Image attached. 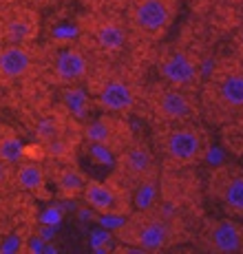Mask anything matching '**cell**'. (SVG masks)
I'll return each instance as SVG.
<instances>
[{
    "label": "cell",
    "mask_w": 243,
    "mask_h": 254,
    "mask_svg": "<svg viewBox=\"0 0 243 254\" xmlns=\"http://www.w3.org/2000/svg\"><path fill=\"white\" fill-rule=\"evenodd\" d=\"M201 104L215 122L243 113V62H223L212 71L201 91Z\"/></svg>",
    "instance_id": "cell-1"
},
{
    "label": "cell",
    "mask_w": 243,
    "mask_h": 254,
    "mask_svg": "<svg viewBox=\"0 0 243 254\" xmlns=\"http://www.w3.org/2000/svg\"><path fill=\"white\" fill-rule=\"evenodd\" d=\"M120 239L135 250L142 252H162L173 241L170 221L153 206L139 208L137 212L128 214L120 230Z\"/></svg>",
    "instance_id": "cell-2"
},
{
    "label": "cell",
    "mask_w": 243,
    "mask_h": 254,
    "mask_svg": "<svg viewBox=\"0 0 243 254\" xmlns=\"http://www.w3.org/2000/svg\"><path fill=\"white\" fill-rule=\"evenodd\" d=\"M157 144L164 159L173 166H192L201 162L208 150L206 135L192 122L164 124L159 130Z\"/></svg>",
    "instance_id": "cell-3"
},
{
    "label": "cell",
    "mask_w": 243,
    "mask_h": 254,
    "mask_svg": "<svg viewBox=\"0 0 243 254\" xmlns=\"http://www.w3.org/2000/svg\"><path fill=\"white\" fill-rule=\"evenodd\" d=\"M177 13L175 0H130L128 2V29L139 38L157 40L170 29Z\"/></svg>",
    "instance_id": "cell-4"
},
{
    "label": "cell",
    "mask_w": 243,
    "mask_h": 254,
    "mask_svg": "<svg viewBox=\"0 0 243 254\" xmlns=\"http://www.w3.org/2000/svg\"><path fill=\"white\" fill-rule=\"evenodd\" d=\"M153 113L157 115L164 124H182V122H192L197 117V104L190 97V93L179 86L164 84L155 89L150 97Z\"/></svg>",
    "instance_id": "cell-5"
},
{
    "label": "cell",
    "mask_w": 243,
    "mask_h": 254,
    "mask_svg": "<svg viewBox=\"0 0 243 254\" xmlns=\"http://www.w3.org/2000/svg\"><path fill=\"white\" fill-rule=\"evenodd\" d=\"M155 155L142 141L130 139L118 153V177L126 186H139L153 182L155 177Z\"/></svg>",
    "instance_id": "cell-6"
},
{
    "label": "cell",
    "mask_w": 243,
    "mask_h": 254,
    "mask_svg": "<svg viewBox=\"0 0 243 254\" xmlns=\"http://www.w3.org/2000/svg\"><path fill=\"white\" fill-rule=\"evenodd\" d=\"M210 192L232 217H243V168L223 166L210 177Z\"/></svg>",
    "instance_id": "cell-7"
},
{
    "label": "cell",
    "mask_w": 243,
    "mask_h": 254,
    "mask_svg": "<svg viewBox=\"0 0 243 254\" xmlns=\"http://www.w3.org/2000/svg\"><path fill=\"white\" fill-rule=\"evenodd\" d=\"M95 102L104 113H130L137 104V89L126 75H111L100 84L95 93Z\"/></svg>",
    "instance_id": "cell-8"
},
{
    "label": "cell",
    "mask_w": 243,
    "mask_h": 254,
    "mask_svg": "<svg viewBox=\"0 0 243 254\" xmlns=\"http://www.w3.org/2000/svg\"><path fill=\"white\" fill-rule=\"evenodd\" d=\"M201 248L215 254L243 252V226L235 219H212L201 232Z\"/></svg>",
    "instance_id": "cell-9"
},
{
    "label": "cell",
    "mask_w": 243,
    "mask_h": 254,
    "mask_svg": "<svg viewBox=\"0 0 243 254\" xmlns=\"http://www.w3.org/2000/svg\"><path fill=\"white\" fill-rule=\"evenodd\" d=\"M157 71L164 84L190 89L199 77V62L192 53L183 51V49H173V51H166L159 58Z\"/></svg>",
    "instance_id": "cell-10"
},
{
    "label": "cell",
    "mask_w": 243,
    "mask_h": 254,
    "mask_svg": "<svg viewBox=\"0 0 243 254\" xmlns=\"http://www.w3.org/2000/svg\"><path fill=\"white\" fill-rule=\"evenodd\" d=\"M126 24L118 16H91L84 24V36L100 51L115 53L126 45Z\"/></svg>",
    "instance_id": "cell-11"
},
{
    "label": "cell",
    "mask_w": 243,
    "mask_h": 254,
    "mask_svg": "<svg viewBox=\"0 0 243 254\" xmlns=\"http://www.w3.org/2000/svg\"><path fill=\"white\" fill-rule=\"evenodd\" d=\"M36 11L27 7H9L0 13V42H16V45H29L38 33Z\"/></svg>",
    "instance_id": "cell-12"
},
{
    "label": "cell",
    "mask_w": 243,
    "mask_h": 254,
    "mask_svg": "<svg viewBox=\"0 0 243 254\" xmlns=\"http://www.w3.org/2000/svg\"><path fill=\"white\" fill-rule=\"evenodd\" d=\"M84 137L93 146L113 150L115 155L130 141L128 126L122 120H118V115H111V113H104L102 117H97V120L89 122L84 128Z\"/></svg>",
    "instance_id": "cell-13"
},
{
    "label": "cell",
    "mask_w": 243,
    "mask_h": 254,
    "mask_svg": "<svg viewBox=\"0 0 243 254\" xmlns=\"http://www.w3.org/2000/svg\"><path fill=\"white\" fill-rule=\"evenodd\" d=\"M89 77V58L82 49L69 47L60 51L53 60L51 80L60 86H75Z\"/></svg>",
    "instance_id": "cell-14"
},
{
    "label": "cell",
    "mask_w": 243,
    "mask_h": 254,
    "mask_svg": "<svg viewBox=\"0 0 243 254\" xmlns=\"http://www.w3.org/2000/svg\"><path fill=\"white\" fill-rule=\"evenodd\" d=\"M33 51L29 45H16V42H0V82L11 84L29 75L33 66Z\"/></svg>",
    "instance_id": "cell-15"
},
{
    "label": "cell",
    "mask_w": 243,
    "mask_h": 254,
    "mask_svg": "<svg viewBox=\"0 0 243 254\" xmlns=\"http://www.w3.org/2000/svg\"><path fill=\"white\" fill-rule=\"evenodd\" d=\"M86 203L100 214H122L126 210V194L118 184H104L89 179L82 190Z\"/></svg>",
    "instance_id": "cell-16"
},
{
    "label": "cell",
    "mask_w": 243,
    "mask_h": 254,
    "mask_svg": "<svg viewBox=\"0 0 243 254\" xmlns=\"http://www.w3.org/2000/svg\"><path fill=\"white\" fill-rule=\"evenodd\" d=\"M47 182V173L40 164L36 162H18L16 168H13V184L18 186L20 190H40Z\"/></svg>",
    "instance_id": "cell-17"
},
{
    "label": "cell",
    "mask_w": 243,
    "mask_h": 254,
    "mask_svg": "<svg viewBox=\"0 0 243 254\" xmlns=\"http://www.w3.org/2000/svg\"><path fill=\"white\" fill-rule=\"evenodd\" d=\"M56 184H58V190H60L62 194H66V197H73V194H82V190H84L86 186V175L82 173L77 166L73 164H62L56 168Z\"/></svg>",
    "instance_id": "cell-18"
},
{
    "label": "cell",
    "mask_w": 243,
    "mask_h": 254,
    "mask_svg": "<svg viewBox=\"0 0 243 254\" xmlns=\"http://www.w3.org/2000/svg\"><path fill=\"white\" fill-rule=\"evenodd\" d=\"M24 155V144L20 135L9 126H0V162L16 166Z\"/></svg>",
    "instance_id": "cell-19"
},
{
    "label": "cell",
    "mask_w": 243,
    "mask_h": 254,
    "mask_svg": "<svg viewBox=\"0 0 243 254\" xmlns=\"http://www.w3.org/2000/svg\"><path fill=\"white\" fill-rule=\"evenodd\" d=\"M64 128H66V126H64V120H62V117L58 115V113L45 115L40 122H38V126H36L38 141L45 146V144H49L51 139H56Z\"/></svg>",
    "instance_id": "cell-20"
},
{
    "label": "cell",
    "mask_w": 243,
    "mask_h": 254,
    "mask_svg": "<svg viewBox=\"0 0 243 254\" xmlns=\"http://www.w3.org/2000/svg\"><path fill=\"white\" fill-rule=\"evenodd\" d=\"M13 184V166L0 162V186H9Z\"/></svg>",
    "instance_id": "cell-21"
},
{
    "label": "cell",
    "mask_w": 243,
    "mask_h": 254,
    "mask_svg": "<svg viewBox=\"0 0 243 254\" xmlns=\"http://www.w3.org/2000/svg\"><path fill=\"white\" fill-rule=\"evenodd\" d=\"M237 47H239V53H241V58H243V29H241L239 36H237Z\"/></svg>",
    "instance_id": "cell-22"
}]
</instances>
